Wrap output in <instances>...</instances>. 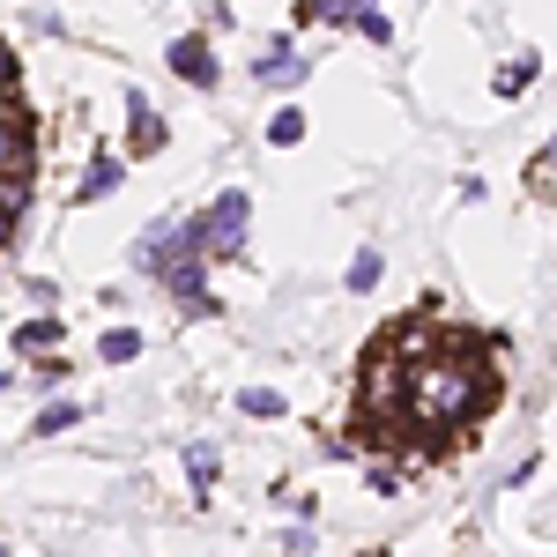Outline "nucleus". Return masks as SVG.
I'll return each instance as SVG.
<instances>
[{"label":"nucleus","mask_w":557,"mask_h":557,"mask_svg":"<svg viewBox=\"0 0 557 557\" xmlns=\"http://www.w3.org/2000/svg\"><path fill=\"white\" fill-rule=\"evenodd\" d=\"M498 394V372H483L475 357H461V343H446V357H417L409 364V409L401 417H424L431 431H454L483 417Z\"/></svg>","instance_id":"nucleus-1"},{"label":"nucleus","mask_w":557,"mask_h":557,"mask_svg":"<svg viewBox=\"0 0 557 557\" xmlns=\"http://www.w3.org/2000/svg\"><path fill=\"white\" fill-rule=\"evenodd\" d=\"M194 231H201V253H209V268L215 260H246V238H253V194H215L209 209L194 215Z\"/></svg>","instance_id":"nucleus-2"},{"label":"nucleus","mask_w":557,"mask_h":557,"mask_svg":"<svg viewBox=\"0 0 557 557\" xmlns=\"http://www.w3.org/2000/svg\"><path fill=\"white\" fill-rule=\"evenodd\" d=\"M0 172H38V120L15 89H0Z\"/></svg>","instance_id":"nucleus-3"},{"label":"nucleus","mask_w":557,"mask_h":557,"mask_svg":"<svg viewBox=\"0 0 557 557\" xmlns=\"http://www.w3.org/2000/svg\"><path fill=\"white\" fill-rule=\"evenodd\" d=\"M305 75H312V60H305L298 45H290V30L260 45V60H253V83H260V89H298Z\"/></svg>","instance_id":"nucleus-4"},{"label":"nucleus","mask_w":557,"mask_h":557,"mask_svg":"<svg viewBox=\"0 0 557 557\" xmlns=\"http://www.w3.org/2000/svg\"><path fill=\"white\" fill-rule=\"evenodd\" d=\"M164 60H172V75H178V83H194V89H215V75H223V67H215V45L201 38V30L172 38V52H164Z\"/></svg>","instance_id":"nucleus-5"},{"label":"nucleus","mask_w":557,"mask_h":557,"mask_svg":"<svg viewBox=\"0 0 557 557\" xmlns=\"http://www.w3.org/2000/svg\"><path fill=\"white\" fill-rule=\"evenodd\" d=\"M127 149L134 157H157V149H164V141H172V127H164V120H157V104H149V97H141V89H127Z\"/></svg>","instance_id":"nucleus-6"},{"label":"nucleus","mask_w":557,"mask_h":557,"mask_svg":"<svg viewBox=\"0 0 557 557\" xmlns=\"http://www.w3.org/2000/svg\"><path fill=\"white\" fill-rule=\"evenodd\" d=\"M120 186H127V157L97 149V157H89V172H83V186H75V201H112Z\"/></svg>","instance_id":"nucleus-7"},{"label":"nucleus","mask_w":557,"mask_h":557,"mask_svg":"<svg viewBox=\"0 0 557 557\" xmlns=\"http://www.w3.org/2000/svg\"><path fill=\"white\" fill-rule=\"evenodd\" d=\"M343 23H357V30H364L372 45H394V15H386V0H357Z\"/></svg>","instance_id":"nucleus-8"},{"label":"nucleus","mask_w":557,"mask_h":557,"mask_svg":"<svg viewBox=\"0 0 557 557\" xmlns=\"http://www.w3.org/2000/svg\"><path fill=\"white\" fill-rule=\"evenodd\" d=\"M15 349H23V357H38V349H60V312H38V320H23V327H15Z\"/></svg>","instance_id":"nucleus-9"},{"label":"nucleus","mask_w":557,"mask_h":557,"mask_svg":"<svg viewBox=\"0 0 557 557\" xmlns=\"http://www.w3.org/2000/svg\"><path fill=\"white\" fill-rule=\"evenodd\" d=\"M186 475L209 491L215 475H223V446H215V438H186Z\"/></svg>","instance_id":"nucleus-10"},{"label":"nucleus","mask_w":557,"mask_h":557,"mask_svg":"<svg viewBox=\"0 0 557 557\" xmlns=\"http://www.w3.org/2000/svg\"><path fill=\"white\" fill-rule=\"evenodd\" d=\"M75 424H83V401H52V394H45V409H38V424H30V431L52 438V431H75Z\"/></svg>","instance_id":"nucleus-11"},{"label":"nucleus","mask_w":557,"mask_h":557,"mask_svg":"<svg viewBox=\"0 0 557 557\" xmlns=\"http://www.w3.org/2000/svg\"><path fill=\"white\" fill-rule=\"evenodd\" d=\"M15 380H30L38 394H60V386H67V357H60V349L45 357V349H38V364H30V372H15Z\"/></svg>","instance_id":"nucleus-12"},{"label":"nucleus","mask_w":557,"mask_h":557,"mask_svg":"<svg viewBox=\"0 0 557 557\" xmlns=\"http://www.w3.org/2000/svg\"><path fill=\"white\" fill-rule=\"evenodd\" d=\"M238 409H246V417H260V424H275V417H283L290 401H283L275 386H238Z\"/></svg>","instance_id":"nucleus-13"},{"label":"nucleus","mask_w":557,"mask_h":557,"mask_svg":"<svg viewBox=\"0 0 557 557\" xmlns=\"http://www.w3.org/2000/svg\"><path fill=\"white\" fill-rule=\"evenodd\" d=\"M380 275H386V253H372V246H364V253H349V290H357V298H364V290H380Z\"/></svg>","instance_id":"nucleus-14"},{"label":"nucleus","mask_w":557,"mask_h":557,"mask_svg":"<svg viewBox=\"0 0 557 557\" xmlns=\"http://www.w3.org/2000/svg\"><path fill=\"white\" fill-rule=\"evenodd\" d=\"M97 357H104V364H134V357H141V335H134V327H104Z\"/></svg>","instance_id":"nucleus-15"},{"label":"nucleus","mask_w":557,"mask_h":557,"mask_svg":"<svg viewBox=\"0 0 557 557\" xmlns=\"http://www.w3.org/2000/svg\"><path fill=\"white\" fill-rule=\"evenodd\" d=\"M268 141H275V149H298V141H305V112H298V104H283V112L268 120Z\"/></svg>","instance_id":"nucleus-16"},{"label":"nucleus","mask_w":557,"mask_h":557,"mask_svg":"<svg viewBox=\"0 0 557 557\" xmlns=\"http://www.w3.org/2000/svg\"><path fill=\"white\" fill-rule=\"evenodd\" d=\"M535 75H543V67H535V60H506V67H498V97H520V89H535Z\"/></svg>","instance_id":"nucleus-17"},{"label":"nucleus","mask_w":557,"mask_h":557,"mask_svg":"<svg viewBox=\"0 0 557 557\" xmlns=\"http://www.w3.org/2000/svg\"><path fill=\"white\" fill-rule=\"evenodd\" d=\"M349 15V0H305L298 8V23H343Z\"/></svg>","instance_id":"nucleus-18"},{"label":"nucleus","mask_w":557,"mask_h":557,"mask_svg":"<svg viewBox=\"0 0 557 557\" xmlns=\"http://www.w3.org/2000/svg\"><path fill=\"white\" fill-rule=\"evenodd\" d=\"M283 550H320V543H312V520H305V513H298V528L283 535Z\"/></svg>","instance_id":"nucleus-19"},{"label":"nucleus","mask_w":557,"mask_h":557,"mask_svg":"<svg viewBox=\"0 0 557 557\" xmlns=\"http://www.w3.org/2000/svg\"><path fill=\"white\" fill-rule=\"evenodd\" d=\"M0 89H15V45L0 38Z\"/></svg>","instance_id":"nucleus-20"},{"label":"nucleus","mask_w":557,"mask_h":557,"mask_svg":"<svg viewBox=\"0 0 557 557\" xmlns=\"http://www.w3.org/2000/svg\"><path fill=\"white\" fill-rule=\"evenodd\" d=\"M8 238H15V223H8V215H0V253H8Z\"/></svg>","instance_id":"nucleus-21"},{"label":"nucleus","mask_w":557,"mask_h":557,"mask_svg":"<svg viewBox=\"0 0 557 557\" xmlns=\"http://www.w3.org/2000/svg\"><path fill=\"white\" fill-rule=\"evenodd\" d=\"M8 386H15V372H0V394H8Z\"/></svg>","instance_id":"nucleus-22"},{"label":"nucleus","mask_w":557,"mask_h":557,"mask_svg":"<svg viewBox=\"0 0 557 557\" xmlns=\"http://www.w3.org/2000/svg\"><path fill=\"white\" fill-rule=\"evenodd\" d=\"M349 8H357V0H349Z\"/></svg>","instance_id":"nucleus-23"}]
</instances>
